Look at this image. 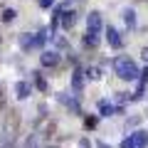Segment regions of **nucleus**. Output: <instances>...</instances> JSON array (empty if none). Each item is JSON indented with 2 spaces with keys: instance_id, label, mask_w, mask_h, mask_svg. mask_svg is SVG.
Returning <instances> with one entry per match:
<instances>
[{
  "instance_id": "obj_8",
  "label": "nucleus",
  "mask_w": 148,
  "mask_h": 148,
  "mask_svg": "<svg viewBox=\"0 0 148 148\" xmlns=\"http://www.w3.org/2000/svg\"><path fill=\"white\" fill-rule=\"evenodd\" d=\"M74 22H77V12H74V10H64V12H59V25H62L64 30L74 27Z\"/></svg>"
},
{
  "instance_id": "obj_4",
  "label": "nucleus",
  "mask_w": 148,
  "mask_h": 148,
  "mask_svg": "<svg viewBox=\"0 0 148 148\" xmlns=\"http://www.w3.org/2000/svg\"><path fill=\"white\" fill-rule=\"evenodd\" d=\"M101 27H104V22H101V12L91 10L89 15H86V32H94V35H99Z\"/></svg>"
},
{
  "instance_id": "obj_11",
  "label": "nucleus",
  "mask_w": 148,
  "mask_h": 148,
  "mask_svg": "<svg viewBox=\"0 0 148 148\" xmlns=\"http://www.w3.org/2000/svg\"><path fill=\"white\" fill-rule=\"evenodd\" d=\"M114 111H121V109H116L109 99H101L99 101V116H114Z\"/></svg>"
},
{
  "instance_id": "obj_5",
  "label": "nucleus",
  "mask_w": 148,
  "mask_h": 148,
  "mask_svg": "<svg viewBox=\"0 0 148 148\" xmlns=\"http://www.w3.org/2000/svg\"><path fill=\"white\" fill-rule=\"evenodd\" d=\"M59 59H62V57H59L57 49H45V52L40 54V64H42L45 69H47V67H57Z\"/></svg>"
},
{
  "instance_id": "obj_17",
  "label": "nucleus",
  "mask_w": 148,
  "mask_h": 148,
  "mask_svg": "<svg viewBox=\"0 0 148 148\" xmlns=\"http://www.w3.org/2000/svg\"><path fill=\"white\" fill-rule=\"evenodd\" d=\"M35 84H37V89H42V91H47V82H45V77L40 72H35Z\"/></svg>"
},
{
  "instance_id": "obj_18",
  "label": "nucleus",
  "mask_w": 148,
  "mask_h": 148,
  "mask_svg": "<svg viewBox=\"0 0 148 148\" xmlns=\"http://www.w3.org/2000/svg\"><path fill=\"white\" fill-rule=\"evenodd\" d=\"M54 3H57V0H37V5H40V8H45V10H47V8H52Z\"/></svg>"
},
{
  "instance_id": "obj_2",
  "label": "nucleus",
  "mask_w": 148,
  "mask_h": 148,
  "mask_svg": "<svg viewBox=\"0 0 148 148\" xmlns=\"http://www.w3.org/2000/svg\"><path fill=\"white\" fill-rule=\"evenodd\" d=\"M45 42H47V30H40L37 35H22L20 37V47L25 49V52H30V49H35V47H42Z\"/></svg>"
},
{
  "instance_id": "obj_1",
  "label": "nucleus",
  "mask_w": 148,
  "mask_h": 148,
  "mask_svg": "<svg viewBox=\"0 0 148 148\" xmlns=\"http://www.w3.org/2000/svg\"><path fill=\"white\" fill-rule=\"evenodd\" d=\"M114 74H116L119 79H123V82H136L138 74H141V69H138V64L133 62L131 57L121 54V57H114Z\"/></svg>"
},
{
  "instance_id": "obj_19",
  "label": "nucleus",
  "mask_w": 148,
  "mask_h": 148,
  "mask_svg": "<svg viewBox=\"0 0 148 148\" xmlns=\"http://www.w3.org/2000/svg\"><path fill=\"white\" fill-rule=\"evenodd\" d=\"M79 148H91V143L86 141V138H82V141H79Z\"/></svg>"
},
{
  "instance_id": "obj_15",
  "label": "nucleus",
  "mask_w": 148,
  "mask_h": 148,
  "mask_svg": "<svg viewBox=\"0 0 148 148\" xmlns=\"http://www.w3.org/2000/svg\"><path fill=\"white\" fill-rule=\"evenodd\" d=\"M0 148H12V133L10 131H5L0 136Z\"/></svg>"
},
{
  "instance_id": "obj_9",
  "label": "nucleus",
  "mask_w": 148,
  "mask_h": 148,
  "mask_svg": "<svg viewBox=\"0 0 148 148\" xmlns=\"http://www.w3.org/2000/svg\"><path fill=\"white\" fill-rule=\"evenodd\" d=\"M32 94V84H30V82H25V79H22V82H17V84H15V96H17V99H27V96H30Z\"/></svg>"
},
{
  "instance_id": "obj_7",
  "label": "nucleus",
  "mask_w": 148,
  "mask_h": 148,
  "mask_svg": "<svg viewBox=\"0 0 148 148\" xmlns=\"http://www.w3.org/2000/svg\"><path fill=\"white\" fill-rule=\"evenodd\" d=\"M59 101H62V104L64 106H69V111H72V114H82V109H79V101H77V99H74V94H64V91H62V94H59Z\"/></svg>"
},
{
  "instance_id": "obj_20",
  "label": "nucleus",
  "mask_w": 148,
  "mask_h": 148,
  "mask_svg": "<svg viewBox=\"0 0 148 148\" xmlns=\"http://www.w3.org/2000/svg\"><path fill=\"white\" fill-rule=\"evenodd\" d=\"M96 148H111L109 143H104V141H96Z\"/></svg>"
},
{
  "instance_id": "obj_6",
  "label": "nucleus",
  "mask_w": 148,
  "mask_h": 148,
  "mask_svg": "<svg viewBox=\"0 0 148 148\" xmlns=\"http://www.w3.org/2000/svg\"><path fill=\"white\" fill-rule=\"evenodd\" d=\"M106 40H109V45H111V47H114V49H121L123 47V40H121V35H119V30H116V27H106Z\"/></svg>"
},
{
  "instance_id": "obj_21",
  "label": "nucleus",
  "mask_w": 148,
  "mask_h": 148,
  "mask_svg": "<svg viewBox=\"0 0 148 148\" xmlns=\"http://www.w3.org/2000/svg\"><path fill=\"white\" fill-rule=\"evenodd\" d=\"M141 54H143V59H146V62H148V47H146V49H143V52H141Z\"/></svg>"
},
{
  "instance_id": "obj_13",
  "label": "nucleus",
  "mask_w": 148,
  "mask_h": 148,
  "mask_svg": "<svg viewBox=\"0 0 148 148\" xmlns=\"http://www.w3.org/2000/svg\"><path fill=\"white\" fill-rule=\"evenodd\" d=\"M84 77H86V79H91V82H99L101 79V69L99 67H86Z\"/></svg>"
},
{
  "instance_id": "obj_10",
  "label": "nucleus",
  "mask_w": 148,
  "mask_h": 148,
  "mask_svg": "<svg viewBox=\"0 0 148 148\" xmlns=\"http://www.w3.org/2000/svg\"><path fill=\"white\" fill-rule=\"evenodd\" d=\"M82 89H84V74L79 69H74L72 72V91L74 94H82Z\"/></svg>"
},
{
  "instance_id": "obj_12",
  "label": "nucleus",
  "mask_w": 148,
  "mask_h": 148,
  "mask_svg": "<svg viewBox=\"0 0 148 148\" xmlns=\"http://www.w3.org/2000/svg\"><path fill=\"white\" fill-rule=\"evenodd\" d=\"M121 17H123V22H126V27H128V30H136V10L126 8V10L121 12Z\"/></svg>"
},
{
  "instance_id": "obj_14",
  "label": "nucleus",
  "mask_w": 148,
  "mask_h": 148,
  "mask_svg": "<svg viewBox=\"0 0 148 148\" xmlns=\"http://www.w3.org/2000/svg\"><path fill=\"white\" fill-rule=\"evenodd\" d=\"M96 45H99V35L86 32V35H84V47H96Z\"/></svg>"
},
{
  "instance_id": "obj_3",
  "label": "nucleus",
  "mask_w": 148,
  "mask_h": 148,
  "mask_svg": "<svg viewBox=\"0 0 148 148\" xmlns=\"http://www.w3.org/2000/svg\"><path fill=\"white\" fill-rule=\"evenodd\" d=\"M148 146V131H133L121 141L119 148H146Z\"/></svg>"
},
{
  "instance_id": "obj_16",
  "label": "nucleus",
  "mask_w": 148,
  "mask_h": 148,
  "mask_svg": "<svg viewBox=\"0 0 148 148\" xmlns=\"http://www.w3.org/2000/svg\"><path fill=\"white\" fill-rule=\"evenodd\" d=\"M17 17V12L12 10V8H5V10H3V22H12Z\"/></svg>"
}]
</instances>
